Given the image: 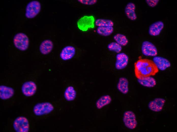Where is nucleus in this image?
Returning <instances> with one entry per match:
<instances>
[{
	"label": "nucleus",
	"instance_id": "f257e3e1",
	"mask_svg": "<svg viewBox=\"0 0 177 132\" xmlns=\"http://www.w3.org/2000/svg\"><path fill=\"white\" fill-rule=\"evenodd\" d=\"M135 71L136 76L138 79L154 75L159 70L153 61L144 59H139L135 63Z\"/></svg>",
	"mask_w": 177,
	"mask_h": 132
},
{
	"label": "nucleus",
	"instance_id": "f03ea898",
	"mask_svg": "<svg viewBox=\"0 0 177 132\" xmlns=\"http://www.w3.org/2000/svg\"><path fill=\"white\" fill-rule=\"evenodd\" d=\"M13 41L15 47L20 50L25 51L28 47L29 39L24 33L19 32L16 34L14 37Z\"/></svg>",
	"mask_w": 177,
	"mask_h": 132
},
{
	"label": "nucleus",
	"instance_id": "7ed1b4c3",
	"mask_svg": "<svg viewBox=\"0 0 177 132\" xmlns=\"http://www.w3.org/2000/svg\"><path fill=\"white\" fill-rule=\"evenodd\" d=\"M95 19L93 15H84L77 22L78 28L83 31H87L88 29L94 27Z\"/></svg>",
	"mask_w": 177,
	"mask_h": 132
},
{
	"label": "nucleus",
	"instance_id": "20e7f679",
	"mask_svg": "<svg viewBox=\"0 0 177 132\" xmlns=\"http://www.w3.org/2000/svg\"><path fill=\"white\" fill-rule=\"evenodd\" d=\"M123 121L124 126L130 130L135 129L137 125V122L135 113L131 110H127L124 113Z\"/></svg>",
	"mask_w": 177,
	"mask_h": 132
},
{
	"label": "nucleus",
	"instance_id": "39448f33",
	"mask_svg": "<svg viewBox=\"0 0 177 132\" xmlns=\"http://www.w3.org/2000/svg\"><path fill=\"white\" fill-rule=\"evenodd\" d=\"M41 9V5L39 2L36 0L31 1L26 6L25 16L28 18H33L39 13Z\"/></svg>",
	"mask_w": 177,
	"mask_h": 132
},
{
	"label": "nucleus",
	"instance_id": "423d86ee",
	"mask_svg": "<svg viewBox=\"0 0 177 132\" xmlns=\"http://www.w3.org/2000/svg\"><path fill=\"white\" fill-rule=\"evenodd\" d=\"M54 109L53 105L49 102L39 103L34 107L33 111L34 114L37 116H41L49 114Z\"/></svg>",
	"mask_w": 177,
	"mask_h": 132
},
{
	"label": "nucleus",
	"instance_id": "0eeeda50",
	"mask_svg": "<svg viewBox=\"0 0 177 132\" xmlns=\"http://www.w3.org/2000/svg\"><path fill=\"white\" fill-rule=\"evenodd\" d=\"M14 129L17 132H28L29 129V124L26 117L21 116L17 118L13 124Z\"/></svg>",
	"mask_w": 177,
	"mask_h": 132
},
{
	"label": "nucleus",
	"instance_id": "6e6552de",
	"mask_svg": "<svg viewBox=\"0 0 177 132\" xmlns=\"http://www.w3.org/2000/svg\"><path fill=\"white\" fill-rule=\"evenodd\" d=\"M141 50L143 54L146 56L155 57L157 54V50L155 46L152 43L147 41L143 42Z\"/></svg>",
	"mask_w": 177,
	"mask_h": 132
},
{
	"label": "nucleus",
	"instance_id": "1a4fd4ad",
	"mask_svg": "<svg viewBox=\"0 0 177 132\" xmlns=\"http://www.w3.org/2000/svg\"><path fill=\"white\" fill-rule=\"evenodd\" d=\"M115 58V67L116 69L120 70L126 67L128 62L129 57L126 54L124 53H117Z\"/></svg>",
	"mask_w": 177,
	"mask_h": 132
},
{
	"label": "nucleus",
	"instance_id": "9d476101",
	"mask_svg": "<svg viewBox=\"0 0 177 132\" xmlns=\"http://www.w3.org/2000/svg\"><path fill=\"white\" fill-rule=\"evenodd\" d=\"M166 101L163 98L158 97L155 98L150 101L148 104V107L151 111L154 112H159L163 109Z\"/></svg>",
	"mask_w": 177,
	"mask_h": 132
},
{
	"label": "nucleus",
	"instance_id": "9b49d317",
	"mask_svg": "<svg viewBox=\"0 0 177 132\" xmlns=\"http://www.w3.org/2000/svg\"><path fill=\"white\" fill-rule=\"evenodd\" d=\"M37 88L36 84L33 81H29L26 82L23 84L21 90L24 95L26 96L29 97L34 94Z\"/></svg>",
	"mask_w": 177,
	"mask_h": 132
},
{
	"label": "nucleus",
	"instance_id": "f8f14e48",
	"mask_svg": "<svg viewBox=\"0 0 177 132\" xmlns=\"http://www.w3.org/2000/svg\"><path fill=\"white\" fill-rule=\"evenodd\" d=\"M76 50L74 47L70 46H67L64 47L61 51L60 57L63 61H67L72 59L74 56Z\"/></svg>",
	"mask_w": 177,
	"mask_h": 132
},
{
	"label": "nucleus",
	"instance_id": "ddd939ff",
	"mask_svg": "<svg viewBox=\"0 0 177 132\" xmlns=\"http://www.w3.org/2000/svg\"><path fill=\"white\" fill-rule=\"evenodd\" d=\"M153 61L158 69L164 71L171 66L170 62L167 59L159 56H155Z\"/></svg>",
	"mask_w": 177,
	"mask_h": 132
},
{
	"label": "nucleus",
	"instance_id": "4468645a",
	"mask_svg": "<svg viewBox=\"0 0 177 132\" xmlns=\"http://www.w3.org/2000/svg\"><path fill=\"white\" fill-rule=\"evenodd\" d=\"M112 100L111 97L108 94L100 96L96 101L95 106L98 109H101L111 103Z\"/></svg>",
	"mask_w": 177,
	"mask_h": 132
},
{
	"label": "nucleus",
	"instance_id": "2eb2a0df",
	"mask_svg": "<svg viewBox=\"0 0 177 132\" xmlns=\"http://www.w3.org/2000/svg\"><path fill=\"white\" fill-rule=\"evenodd\" d=\"M164 26V23L161 21H157L151 24L149 27V32L151 36L158 35Z\"/></svg>",
	"mask_w": 177,
	"mask_h": 132
},
{
	"label": "nucleus",
	"instance_id": "dca6fc26",
	"mask_svg": "<svg viewBox=\"0 0 177 132\" xmlns=\"http://www.w3.org/2000/svg\"><path fill=\"white\" fill-rule=\"evenodd\" d=\"M129 82L128 80L125 77H120L117 84L118 90L122 93L125 94L129 91Z\"/></svg>",
	"mask_w": 177,
	"mask_h": 132
},
{
	"label": "nucleus",
	"instance_id": "f3484780",
	"mask_svg": "<svg viewBox=\"0 0 177 132\" xmlns=\"http://www.w3.org/2000/svg\"><path fill=\"white\" fill-rule=\"evenodd\" d=\"M53 47L52 41L49 39L46 40L41 43L39 47L40 53L44 55L49 53L52 50Z\"/></svg>",
	"mask_w": 177,
	"mask_h": 132
},
{
	"label": "nucleus",
	"instance_id": "a211bd4d",
	"mask_svg": "<svg viewBox=\"0 0 177 132\" xmlns=\"http://www.w3.org/2000/svg\"><path fill=\"white\" fill-rule=\"evenodd\" d=\"M14 93L12 88L4 85L0 86V98L3 100L8 99L11 97Z\"/></svg>",
	"mask_w": 177,
	"mask_h": 132
},
{
	"label": "nucleus",
	"instance_id": "6ab92c4d",
	"mask_svg": "<svg viewBox=\"0 0 177 132\" xmlns=\"http://www.w3.org/2000/svg\"><path fill=\"white\" fill-rule=\"evenodd\" d=\"M135 4L132 3H129L126 5L125 9V12L127 16L131 20H136L137 16L135 10Z\"/></svg>",
	"mask_w": 177,
	"mask_h": 132
},
{
	"label": "nucleus",
	"instance_id": "aec40b11",
	"mask_svg": "<svg viewBox=\"0 0 177 132\" xmlns=\"http://www.w3.org/2000/svg\"><path fill=\"white\" fill-rule=\"evenodd\" d=\"M64 96L66 100L68 101L74 100L77 95V92L72 86H69L66 88L64 92Z\"/></svg>",
	"mask_w": 177,
	"mask_h": 132
},
{
	"label": "nucleus",
	"instance_id": "412c9836",
	"mask_svg": "<svg viewBox=\"0 0 177 132\" xmlns=\"http://www.w3.org/2000/svg\"><path fill=\"white\" fill-rule=\"evenodd\" d=\"M137 80L140 85L148 87H153L156 84L155 79L151 76L138 78Z\"/></svg>",
	"mask_w": 177,
	"mask_h": 132
},
{
	"label": "nucleus",
	"instance_id": "4be33fe9",
	"mask_svg": "<svg viewBox=\"0 0 177 132\" xmlns=\"http://www.w3.org/2000/svg\"><path fill=\"white\" fill-rule=\"evenodd\" d=\"M114 28L113 27H98L97 29V33L101 36H108L113 32Z\"/></svg>",
	"mask_w": 177,
	"mask_h": 132
},
{
	"label": "nucleus",
	"instance_id": "5701e85b",
	"mask_svg": "<svg viewBox=\"0 0 177 132\" xmlns=\"http://www.w3.org/2000/svg\"><path fill=\"white\" fill-rule=\"evenodd\" d=\"M115 42L122 46H126L128 43V40L126 36L121 34H117L113 36Z\"/></svg>",
	"mask_w": 177,
	"mask_h": 132
},
{
	"label": "nucleus",
	"instance_id": "b1692460",
	"mask_svg": "<svg viewBox=\"0 0 177 132\" xmlns=\"http://www.w3.org/2000/svg\"><path fill=\"white\" fill-rule=\"evenodd\" d=\"M96 25L98 27H113L114 25L113 22L110 20L98 19L95 22Z\"/></svg>",
	"mask_w": 177,
	"mask_h": 132
},
{
	"label": "nucleus",
	"instance_id": "393cba45",
	"mask_svg": "<svg viewBox=\"0 0 177 132\" xmlns=\"http://www.w3.org/2000/svg\"><path fill=\"white\" fill-rule=\"evenodd\" d=\"M107 48L109 51L117 53H120L122 49V46L115 41L109 44Z\"/></svg>",
	"mask_w": 177,
	"mask_h": 132
},
{
	"label": "nucleus",
	"instance_id": "a878e982",
	"mask_svg": "<svg viewBox=\"0 0 177 132\" xmlns=\"http://www.w3.org/2000/svg\"><path fill=\"white\" fill-rule=\"evenodd\" d=\"M81 3L86 5H92L96 4L97 2L96 0H78Z\"/></svg>",
	"mask_w": 177,
	"mask_h": 132
},
{
	"label": "nucleus",
	"instance_id": "bb28decb",
	"mask_svg": "<svg viewBox=\"0 0 177 132\" xmlns=\"http://www.w3.org/2000/svg\"><path fill=\"white\" fill-rule=\"evenodd\" d=\"M148 5L150 7H154L156 6L158 3L159 0H146Z\"/></svg>",
	"mask_w": 177,
	"mask_h": 132
}]
</instances>
